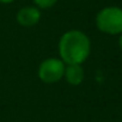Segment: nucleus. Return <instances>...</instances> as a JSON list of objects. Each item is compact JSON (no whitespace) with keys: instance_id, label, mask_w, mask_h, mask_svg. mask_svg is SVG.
<instances>
[{"instance_id":"f257e3e1","label":"nucleus","mask_w":122,"mask_h":122,"mask_svg":"<svg viewBox=\"0 0 122 122\" xmlns=\"http://www.w3.org/2000/svg\"><path fill=\"white\" fill-rule=\"evenodd\" d=\"M59 55L65 65H83L91 53V41L81 30H68L59 40Z\"/></svg>"},{"instance_id":"f03ea898","label":"nucleus","mask_w":122,"mask_h":122,"mask_svg":"<svg viewBox=\"0 0 122 122\" xmlns=\"http://www.w3.org/2000/svg\"><path fill=\"white\" fill-rule=\"evenodd\" d=\"M96 26L108 35H120L122 32V9L118 6H107L96 16Z\"/></svg>"},{"instance_id":"423d86ee","label":"nucleus","mask_w":122,"mask_h":122,"mask_svg":"<svg viewBox=\"0 0 122 122\" xmlns=\"http://www.w3.org/2000/svg\"><path fill=\"white\" fill-rule=\"evenodd\" d=\"M34 3L36 5V7H38L40 10H46V9H50L53 7L56 3L57 0H34Z\"/></svg>"},{"instance_id":"6e6552de","label":"nucleus","mask_w":122,"mask_h":122,"mask_svg":"<svg viewBox=\"0 0 122 122\" xmlns=\"http://www.w3.org/2000/svg\"><path fill=\"white\" fill-rule=\"evenodd\" d=\"M13 1H15V0H0V3H1V4H11Z\"/></svg>"},{"instance_id":"7ed1b4c3","label":"nucleus","mask_w":122,"mask_h":122,"mask_svg":"<svg viewBox=\"0 0 122 122\" xmlns=\"http://www.w3.org/2000/svg\"><path fill=\"white\" fill-rule=\"evenodd\" d=\"M65 62L60 57H47L38 66L37 76L44 84H56L64 78Z\"/></svg>"},{"instance_id":"0eeeda50","label":"nucleus","mask_w":122,"mask_h":122,"mask_svg":"<svg viewBox=\"0 0 122 122\" xmlns=\"http://www.w3.org/2000/svg\"><path fill=\"white\" fill-rule=\"evenodd\" d=\"M118 47H120V49L122 50V32L118 35Z\"/></svg>"},{"instance_id":"39448f33","label":"nucleus","mask_w":122,"mask_h":122,"mask_svg":"<svg viewBox=\"0 0 122 122\" xmlns=\"http://www.w3.org/2000/svg\"><path fill=\"white\" fill-rule=\"evenodd\" d=\"M64 79L72 86L80 85L85 79V71L81 65H66Z\"/></svg>"},{"instance_id":"20e7f679","label":"nucleus","mask_w":122,"mask_h":122,"mask_svg":"<svg viewBox=\"0 0 122 122\" xmlns=\"http://www.w3.org/2000/svg\"><path fill=\"white\" fill-rule=\"evenodd\" d=\"M17 22L24 28H31L36 25L41 19V11L36 6H25L17 12Z\"/></svg>"}]
</instances>
